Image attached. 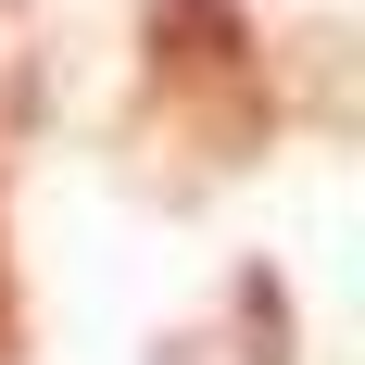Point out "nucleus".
Masks as SVG:
<instances>
[{"mask_svg": "<svg viewBox=\"0 0 365 365\" xmlns=\"http://www.w3.org/2000/svg\"><path fill=\"white\" fill-rule=\"evenodd\" d=\"M139 76L189 164H240L264 139V51L240 0H139Z\"/></svg>", "mask_w": 365, "mask_h": 365, "instance_id": "1", "label": "nucleus"}, {"mask_svg": "<svg viewBox=\"0 0 365 365\" xmlns=\"http://www.w3.org/2000/svg\"><path fill=\"white\" fill-rule=\"evenodd\" d=\"M0 365H26V290H13V252H0Z\"/></svg>", "mask_w": 365, "mask_h": 365, "instance_id": "2", "label": "nucleus"}]
</instances>
